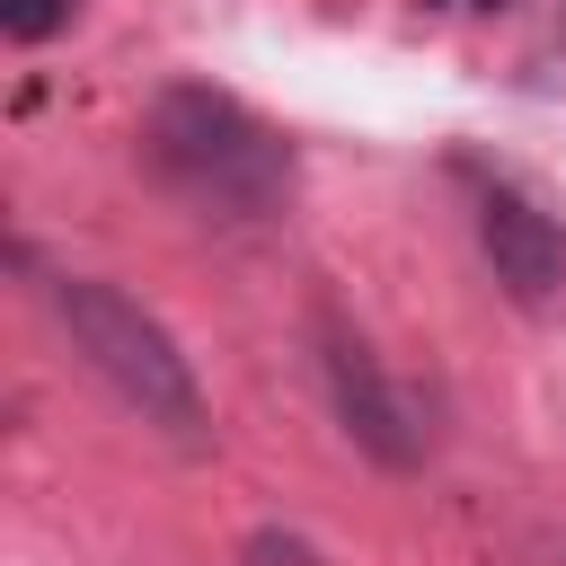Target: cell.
<instances>
[{"label":"cell","mask_w":566,"mask_h":566,"mask_svg":"<svg viewBox=\"0 0 566 566\" xmlns=\"http://www.w3.org/2000/svg\"><path fill=\"white\" fill-rule=\"evenodd\" d=\"M71 27V0H0V35L9 44H44Z\"/></svg>","instance_id":"cell-5"},{"label":"cell","mask_w":566,"mask_h":566,"mask_svg":"<svg viewBox=\"0 0 566 566\" xmlns=\"http://www.w3.org/2000/svg\"><path fill=\"white\" fill-rule=\"evenodd\" d=\"M53 292V318H62V336H71V354L142 416V424H159L177 451H203L212 442V424H203V389H195V363L177 354V336L133 301V292H115V283H97V274H53L44 283Z\"/></svg>","instance_id":"cell-2"},{"label":"cell","mask_w":566,"mask_h":566,"mask_svg":"<svg viewBox=\"0 0 566 566\" xmlns=\"http://www.w3.org/2000/svg\"><path fill=\"white\" fill-rule=\"evenodd\" d=\"M239 566H327V557H318V548H310L301 531H256Z\"/></svg>","instance_id":"cell-6"},{"label":"cell","mask_w":566,"mask_h":566,"mask_svg":"<svg viewBox=\"0 0 566 566\" xmlns=\"http://www.w3.org/2000/svg\"><path fill=\"white\" fill-rule=\"evenodd\" d=\"M310 345H318V380H327V407L345 416V433H354L380 469H416V460H424V442H433L424 398H416V389H398V380L380 371V354H371L336 310H318V318H310Z\"/></svg>","instance_id":"cell-3"},{"label":"cell","mask_w":566,"mask_h":566,"mask_svg":"<svg viewBox=\"0 0 566 566\" xmlns=\"http://www.w3.org/2000/svg\"><path fill=\"white\" fill-rule=\"evenodd\" d=\"M142 159L159 168V186H177L221 221H265L292 203V142L212 80H168L150 97Z\"/></svg>","instance_id":"cell-1"},{"label":"cell","mask_w":566,"mask_h":566,"mask_svg":"<svg viewBox=\"0 0 566 566\" xmlns=\"http://www.w3.org/2000/svg\"><path fill=\"white\" fill-rule=\"evenodd\" d=\"M478 186V248L495 265V283L522 301V310H566V230L548 203H531L513 177H486L469 168Z\"/></svg>","instance_id":"cell-4"}]
</instances>
